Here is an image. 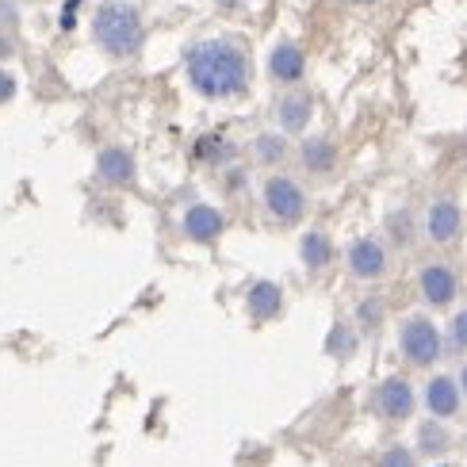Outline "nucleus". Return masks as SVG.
<instances>
[{
    "instance_id": "a211bd4d",
    "label": "nucleus",
    "mask_w": 467,
    "mask_h": 467,
    "mask_svg": "<svg viewBox=\"0 0 467 467\" xmlns=\"http://www.w3.org/2000/svg\"><path fill=\"white\" fill-rule=\"evenodd\" d=\"M326 348H329V353H334V357H353V348H357V337H353V329H348L345 322H337L334 329H329V341H326Z\"/></svg>"
},
{
    "instance_id": "1a4fd4ad",
    "label": "nucleus",
    "mask_w": 467,
    "mask_h": 467,
    "mask_svg": "<svg viewBox=\"0 0 467 467\" xmlns=\"http://www.w3.org/2000/svg\"><path fill=\"white\" fill-rule=\"evenodd\" d=\"M425 406H430L437 418H452L460 410V387H456V379H449V376L430 379V387H425Z\"/></svg>"
},
{
    "instance_id": "39448f33",
    "label": "nucleus",
    "mask_w": 467,
    "mask_h": 467,
    "mask_svg": "<svg viewBox=\"0 0 467 467\" xmlns=\"http://www.w3.org/2000/svg\"><path fill=\"white\" fill-rule=\"evenodd\" d=\"M376 410L387 421H406V418L414 414V391H410V383L399 379V376L383 379L379 391H376Z\"/></svg>"
},
{
    "instance_id": "2eb2a0df",
    "label": "nucleus",
    "mask_w": 467,
    "mask_h": 467,
    "mask_svg": "<svg viewBox=\"0 0 467 467\" xmlns=\"http://www.w3.org/2000/svg\"><path fill=\"white\" fill-rule=\"evenodd\" d=\"M299 253H303V265H306V268H326L329 257H334V245H329L326 234L310 230L306 238H303V245H299Z\"/></svg>"
},
{
    "instance_id": "393cba45",
    "label": "nucleus",
    "mask_w": 467,
    "mask_h": 467,
    "mask_svg": "<svg viewBox=\"0 0 467 467\" xmlns=\"http://www.w3.org/2000/svg\"><path fill=\"white\" fill-rule=\"evenodd\" d=\"M348 5H368V0H348Z\"/></svg>"
},
{
    "instance_id": "dca6fc26",
    "label": "nucleus",
    "mask_w": 467,
    "mask_h": 467,
    "mask_svg": "<svg viewBox=\"0 0 467 467\" xmlns=\"http://www.w3.org/2000/svg\"><path fill=\"white\" fill-rule=\"evenodd\" d=\"M306 119H310V100L306 96H287V100L280 104V123L287 130H303Z\"/></svg>"
},
{
    "instance_id": "f8f14e48",
    "label": "nucleus",
    "mask_w": 467,
    "mask_h": 467,
    "mask_svg": "<svg viewBox=\"0 0 467 467\" xmlns=\"http://www.w3.org/2000/svg\"><path fill=\"white\" fill-rule=\"evenodd\" d=\"M303 66H306L303 50L291 47V43H280L276 50H272V57H268V69H272V77H280V81H299Z\"/></svg>"
},
{
    "instance_id": "f257e3e1",
    "label": "nucleus",
    "mask_w": 467,
    "mask_h": 467,
    "mask_svg": "<svg viewBox=\"0 0 467 467\" xmlns=\"http://www.w3.org/2000/svg\"><path fill=\"white\" fill-rule=\"evenodd\" d=\"M188 77L203 96H238L249 81V62L234 43H200L188 54Z\"/></svg>"
},
{
    "instance_id": "412c9836",
    "label": "nucleus",
    "mask_w": 467,
    "mask_h": 467,
    "mask_svg": "<svg viewBox=\"0 0 467 467\" xmlns=\"http://www.w3.org/2000/svg\"><path fill=\"white\" fill-rule=\"evenodd\" d=\"M452 341H456L460 348H467V310L452 318Z\"/></svg>"
},
{
    "instance_id": "f03ea898",
    "label": "nucleus",
    "mask_w": 467,
    "mask_h": 467,
    "mask_svg": "<svg viewBox=\"0 0 467 467\" xmlns=\"http://www.w3.org/2000/svg\"><path fill=\"white\" fill-rule=\"evenodd\" d=\"M96 38L104 43L108 54H134L142 47V19L130 5H119V0H111V5L100 8L96 16Z\"/></svg>"
},
{
    "instance_id": "ddd939ff",
    "label": "nucleus",
    "mask_w": 467,
    "mask_h": 467,
    "mask_svg": "<svg viewBox=\"0 0 467 467\" xmlns=\"http://www.w3.org/2000/svg\"><path fill=\"white\" fill-rule=\"evenodd\" d=\"M100 177L108 184H130L134 181V161L127 150H104L100 153Z\"/></svg>"
},
{
    "instance_id": "f3484780",
    "label": "nucleus",
    "mask_w": 467,
    "mask_h": 467,
    "mask_svg": "<svg viewBox=\"0 0 467 467\" xmlns=\"http://www.w3.org/2000/svg\"><path fill=\"white\" fill-rule=\"evenodd\" d=\"M303 161L315 169V172H326V169H334L337 153H334V146H329L326 139H310V142L303 146Z\"/></svg>"
},
{
    "instance_id": "5701e85b",
    "label": "nucleus",
    "mask_w": 467,
    "mask_h": 467,
    "mask_svg": "<svg viewBox=\"0 0 467 467\" xmlns=\"http://www.w3.org/2000/svg\"><path fill=\"white\" fill-rule=\"evenodd\" d=\"M16 92V85H12V77L8 73H0V104H5L8 100V96Z\"/></svg>"
},
{
    "instance_id": "20e7f679",
    "label": "nucleus",
    "mask_w": 467,
    "mask_h": 467,
    "mask_svg": "<svg viewBox=\"0 0 467 467\" xmlns=\"http://www.w3.org/2000/svg\"><path fill=\"white\" fill-rule=\"evenodd\" d=\"M265 203H268V211H272V215H276L280 223H296V219L303 215V207H306L299 184L287 181V177H272V181L265 184Z\"/></svg>"
},
{
    "instance_id": "4be33fe9",
    "label": "nucleus",
    "mask_w": 467,
    "mask_h": 467,
    "mask_svg": "<svg viewBox=\"0 0 467 467\" xmlns=\"http://www.w3.org/2000/svg\"><path fill=\"white\" fill-rule=\"evenodd\" d=\"M360 322H368V329H372V326L379 322V303H376V299L360 303Z\"/></svg>"
},
{
    "instance_id": "6ab92c4d",
    "label": "nucleus",
    "mask_w": 467,
    "mask_h": 467,
    "mask_svg": "<svg viewBox=\"0 0 467 467\" xmlns=\"http://www.w3.org/2000/svg\"><path fill=\"white\" fill-rule=\"evenodd\" d=\"M379 467H414V456L395 444V449H387V452L379 456Z\"/></svg>"
},
{
    "instance_id": "7ed1b4c3",
    "label": "nucleus",
    "mask_w": 467,
    "mask_h": 467,
    "mask_svg": "<svg viewBox=\"0 0 467 467\" xmlns=\"http://www.w3.org/2000/svg\"><path fill=\"white\" fill-rule=\"evenodd\" d=\"M402 353L410 364L418 368H430L441 357V334L430 318H410L402 326Z\"/></svg>"
},
{
    "instance_id": "0eeeda50",
    "label": "nucleus",
    "mask_w": 467,
    "mask_h": 467,
    "mask_svg": "<svg viewBox=\"0 0 467 467\" xmlns=\"http://www.w3.org/2000/svg\"><path fill=\"white\" fill-rule=\"evenodd\" d=\"M421 296H425V303H433V306L452 303V296H456V276H452V268H444V265L421 268Z\"/></svg>"
},
{
    "instance_id": "aec40b11",
    "label": "nucleus",
    "mask_w": 467,
    "mask_h": 467,
    "mask_svg": "<svg viewBox=\"0 0 467 467\" xmlns=\"http://www.w3.org/2000/svg\"><path fill=\"white\" fill-rule=\"evenodd\" d=\"M257 150H261L265 161H280V158H284V142H280V139H261Z\"/></svg>"
},
{
    "instance_id": "4468645a",
    "label": "nucleus",
    "mask_w": 467,
    "mask_h": 467,
    "mask_svg": "<svg viewBox=\"0 0 467 467\" xmlns=\"http://www.w3.org/2000/svg\"><path fill=\"white\" fill-rule=\"evenodd\" d=\"M449 444H452V437H449V430H444L441 421H425L418 430V449L425 452V460L444 456V452H449Z\"/></svg>"
},
{
    "instance_id": "a878e982",
    "label": "nucleus",
    "mask_w": 467,
    "mask_h": 467,
    "mask_svg": "<svg viewBox=\"0 0 467 467\" xmlns=\"http://www.w3.org/2000/svg\"><path fill=\"white\" fill-rule=\"evenodd\" d=\"M463 391H467V368H463Z\"/></svg>"
},
{
    "instance_id": "9d476101",
    "label": "nucleus",
    "mask_w": 467,
    "mask_h": 467,
    "mask_svg": "<svg viewBox=\"0 0 467 467\" xmlns=\"http://www.w3.org/2000/svg\"><path fill=\"white\" fill-rule=\"evenodd\" d=\"M430 238L433 242H456L460 238V207L441 200L430 211Z\"/></svg>"
},
{
    "instance_id": "6e6552de",
    "label": "nucleus",
    "mask_w": 467,
    "mask_h": 467,
    "mask_svg": "<svg viewBox=\"0 0 467 467\" xmlns=\"http://www.w3.org/2000/svg\"><path fill=\"white\" fill-rule=\"evenodd\" d=\"M184 234L192 242H215L219 234H223V215L215 207H207V203H196L184 215Z\"/></svg>"
},
{
    "instance_id": "9b49d317",
    "label": "nucleus",
    "mask_w": 467,
    "mask_h": 467,
    "mask_svg": "<svg viewBox=\"0 0 467 467\" xmlns=\"http://www.w3.org/2000/svg\"><path fill=\"white\" fill-rule=\"evenodd\" d=\"M280 303H284V296H280V287H276V284L261 280V284H253V287H249V315L257 318V322L276 318V315H280Z\"/></svg>"
},
{
    "instance_id": "b1692460",
    "label": "nucleus",
    "mask_w": 467,
    "mask_h": 467,
    "mask_svg": "<svg viewBox=\"0 0 467 467\" xmlns=\"http://www.w3.org/2000/svg\"><path fill=\"white\" fill-rule=\"evenodd\" d=\"M219 5H226V8H230V5H238V0H219Z\"/></svg>"
},
{
    "instance_id": "423d86ee",
    "label": "nucleus",
    "mask_w": 467,
    "mask_h": 467,
    "mask_svg": "<svg viewBox=\"0 0 467 467\" xmlns=\"http://www.w3.org/2000/svg\"><path fill=\"white\" fill-rule=\"evenodd\" d=\"M348 268H353V276H360V280H376V276H383V268H387V253H383V245L372 242V238L353 242V249H348Z\"/></svg>"
}]
</instances>
